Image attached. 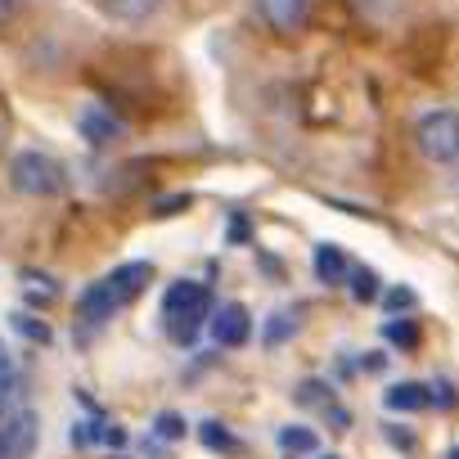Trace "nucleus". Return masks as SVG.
<instances>
[{
	"label": "nucleus",
	"mask_w": 459,
	"mask_h": 459,
	"mask_svg": "<svg viewBox=\"0 0 459 459\" xmlns=\"http://www.w3.org/2000/svg\"><path fill=\"white\" fill-rule=\"evenodd\" d=\"M198 437H203L207 446H235V437H230L221 423H203V428H198Z\"/></svg>",
	"instance_id": "20"
},
{
	"label": "nucleus",
	"mask_w": 459,
	"mask_h": 459,
	"mask_svg": "<svg viewBox=\"0 0 459 459\" xmlns=\"http://www.w3.org/2000/svg\"><path fill=\"white\" fill-rule=\"evenodd\" d=\"M347 280H351V293H356L360 302H369V298L378 293V275H374L369 266H351V275H347Z\"/></svg>",
	"instance_id": "14"
},
{
	"label": "nucleus",
	"mask_w": 459,
	"mask_h": 459,
	"mask_svg": "<svg viewBox=\"0 0 459 459\" xmlns=\"http://www.w3.org/2000/svg\"><path fill=\"white\" fill-rule=\"evenodd\" d=\"M207 329H212V342H221V347H244L253 338V316L239 302H225V307H216Z\"/></svg>",
	"instance_id": "5"
},
{
	"label": "nucleus",
	"mask_w": 459,
	"mask_h": 459,
	"mask_svg": "<svg viewBox=\"0 0 459 459\" xmlns=\"http://www.w3.org/2000/svg\"><path fill=\"white\" fill-rule=\"evenodd\" d=\"M257 14H262V23H266L271 32L293 37V32H302L307 19H311V0H257Z\"/></svg>",
	"instance_id": "6"
},
{
	"label": "nucleus",
	"mask_w": 459,
	"mask_h": 459,
	"mask_svg": "<svg viewBox=\"0 0 459 459\" xmlns=\"http://www.w3.org/2000/svg\"><path fill=\"white\" fill-rule=\"evenodd\" d=\"M82 320H91V325H100V320H108L113 311H117V302H113V293H108V284H91L86 293H82Z\"/></svg>",
	"instance_id": "10"
},
{
	"label": "nucleus",
	"mask_w": 459,
	"mask_h": 459,
	"mask_svg": "<svg viewBox=\"0 0 459 459\" xmlns=\"http://www.w3.org/2000/svg\"><path fill=\"white\" fill-rule=\"evenodd\" d=\"M280 446L293 450V455H302V450H316L320 437H316L311 428H298V423H293V428H280Z\"/></svg>",
	"instance_id": "13"
},
{
	"label": "nucleus",
	"mask_w": 459,
	"mask_h": 459,
	"mask_svg": "<svg viewBox=\"0 0 459 459\" xmlns=\"http://www.w3.org/2000/svg\"><path fill=\"white\" fill-rule=\"evenodd\" d=\"M437 396H432V387H423V383H392L387 392H383V405L387 410H396V414H419V410H428Z\"/></svg>",
	"instance_id": "9"
},
{
	"label": "nucleus",
	"mask_w": 459,
	"mask_h": 459,
	"mask_svg": "<svg viewBox=\"0 0 459 459\" xmlns=\"http://www.w3.org/2000/svg\"><path fill=\"white\" fill-rule=\"evenodd\" d=\"M104 10L117 19V23H144L162 10V0H104Z\"/></svg>",
	"instance_id": "11"
},
{
	"label": "nucleus",
	"mask_w": 459,
	"mask_h": 459,
	"mask_svg": "<svg viewBox=\"0 0 459 459\" xmlns=\"http://www.w3.org/2000/svg\"><path fill=\"white\" fill-rule=\"evenodd\" d=\"M14 329H19L23 338H32V342H41V347H46V342L55 338V329H50L46 320H32V316H14Z\"/></svg>",
	"instance_id": "15"
},
{
	"label": "nucleus",
	"mask_w": 459,
	"mask_h": 459,
	"mask_svg": "<svg viewBox=\"0 0 459 459\" xmlns=\"http://www.w3.org/2000/svg\"><path fill=\"white\" fill-rule=\"evenodd\" d=\"M153 432H158L162 441H180V437H185V419L171 414V410H162V414L153 419Z\"/></svg>",
	"instance_id": "16"
},
{
	"label": "nucleus",
	"mask_w": 459,
	"mask_h": 459,
	"mask_svg": "<svg viewBox=\"0 0 459 459\" xmlns=\"http://www.w3.org/2000/svg\"><path fill=\"white\" fill-rule=\"evenodd\" d=\"M405 307H410V293L405 289H392L387 293V311H405Z\"/></svg>",
	"instance_id": "22"
},
{
	"label": "nucleus",
	"mask_w": 459,
	"mask_h": 459,
	"mask_svg": "<svg viewBox=\"0 0 459 459\" xmlns=\"http://www.w3.org/2000/svg\"><path fill=\"white\" fill-rule=\"evenodd\" d=\"M325 459H338V455H325Z\"/></svg>",
	"instance_id": "27"
},
{
	"label": "nucleus",
	"mask_w": 459,
	"mask_h": 459,
	"mask_svg": "<svg viewBox=\"0 0 459 459\" xmlns=\"http://www.w3.org/2000/svg\"><path fill=\"white\" fill-rule=\"evenodd\" d=\"M0 144H5V122H0Z\"/></svg>",
	"instance_id": "25"
},
{
	"label": "nucleus",
	"mask_w": 459,
	"mask_h": 459,
	"mask_svg": "<svg viewBox=\"0 0 459 459\" xmlns=\"http://www.w3.org/2000/svg\"><path fill=\"white\" fill-rule=\"evenodd\" d=\"M10 185L23 194V198H59L68 189V171L50 158V153H19L10 162Z\"/></svg>",
	"instance_id": "2"
},
{
	"label": "nucleus",
	"mask_w": 459,
	"mask_h": 459,
	"mask_svg": "<svg viewBox=\"0 0 459 459\" xmlns=\"http://www.w3.org/2000/svg\"><path fill=\"white\" fill-rule=\"evenodd\" d=\"M347 257L338 253V248H316V275L325 280V284H342L347 280Z\"/></svg>",
	"instance_id": "12"
},
{
	"label": "nucleus",
	"mask_w": 459,
	"mask_h": 459,
	"mask_svg": "<svg viewBox=\"0 0 459 459\" xmlns=\"http://www.w3.org/2000/svg\"><path fill=\"white\" fill-rule=\"evenodd\" d=\"M14 5H19V0H0V23L14 19Z\"/></svg>",
	"instance_id": "24"
},
{
	"label": "nucleus",
	"mask_w": 459,
	"mask_h": 459,
	"mask_svg": "<svg viewBox=\"0 0 459 459\" xmlns=\"http://www.w3.org/2000/svg\"><path fill=\"white\" fill-rule=\"evenodd\" d=\"M104 284H108L113 302H117V307H126V302H135V298L153 284V266H149V262H126V266H117Z\"/></svg>",
	"instance_id": "7"
},
{
	"label": "nucleus",
	"mask_w": 459,
	"mask_h": 459,
	"mask_svg": "<svg viewBox=\"0 0 459 459\" xmlns=\"http://www.w3.org/2000/svg\"><path fill=\"white\" fill-rule=\"evenodd\" d=\"M450 459H459V446H455V450H450Z\"/></svg>",
	"instance_id": "26"
},
{
	"label": "nucleus",
	"mask_w": 459,
	"mask_h": 459,
	"mask_svg": "<svg viewBox=\"0 0 459 459\" xmlns=\"http://www.w3.org/2000/svg\"><path fill=\"white\" fill-rule=\"evenodd\" d=\"M10 392H14V356L0 342V396H10Z\"/></svg>",
	"instance_id": "18"
},
{
	"label": "nucleus",
	"mask_w": 459,
	"mask_h": 459,
	"mask_svg": "<svg viewBox=\"0 0 459 459\" xmlns=\"http://www.w3.org/2000/svg\"><path fill=\"white\" fill-rule=\"evenodd\" d=\"M383 333H387V338H392L396 347H414V342H419V329H414L410 320H392V325H387Z\"/></svg>",
	"instance_id": "17"
},
{
	"label": "nucleus",
	"mask_w": 459,
	"mask_h": 459,
	"mask_svg": "<svg viewBox=\"0 0 459 459\" xmlns=\"http://www.w3.org/2000/svg\"><path fill=\"white\" fill-rule=\"evenodd\" d=\"M414 140L423 149V158L432 162H455L459 158V113L455 108H432L419 117L414 126Z\"/></svg>",
	"instance_id": "3"
},
{
	"label": "nucleus",
	"mask_w": 459,
	"mask_h": 459,
	"mask_svg": "<svg viewBox=\"0 0 459 459\" xmlns=\"http://www.w3.org/2000/svg\"><path fill=\"white\" fill-rule=\"evenodd\" d=\"M0 459H23V455L10 446V437H5V432H0Z\"/></svg>",
	"instance_id": "23"
},
{
	"label": "nucleus",
	"mask_w": 459,
	"mask_h": 459,
	"mask_svg": "<svg viewBox=\"0 0 459 459\" xmlns=\"http://www.w3.org/2000/svg\"><path fill=\"white\" fill-rule=\"evenodd\" d=\"M207 307H212V293L198 284V280H176L162 298V316H167V329L180 347L194 342L198 325L207 320Z\"/></svg>",
	"instance_id": "1"
},
{
	"label": "nucleus",
	"mask_w": 459,
	"mask_h": 459,
	"mask_svg": "<svg viewBox=\"0 0 459 459\" xmlns=\"http://www.w3.org/2000/svg\"><path fill=\"white\" fill-rule=\"evenodd\" d=\"M396 5H401V0H356V10H360L365 19H387Z\"/></svg>",
	"instance_id": "19"
},
{
	"label": "nucleus",
	"mask_w": 459,
	"mask_h": 459,
	"mask_svg": "<svg viewBox=\"0 0 459 459\" xmlns=\"http://www.w3.org/2000/svg\"><path fill=\"white\" fill-rule=\"evenodd\" d=\"M0 432L10 437V446L28 459L32 450H37V441H41V419H37V410L32 405H23V401H5L0 396Z\"/></svg>",
	"instance_id": "4"
},
{
	"label": "nucleus",
	"mask_w": 459,
	"mask_h": 459,
	"mask_svg": "<svg viewBox=\"0 0 459 459\" xmlns=\"http://www.w3.org/2000/svg\"><path fill=\"white\" fill-rule=\"evenodd\" d=\"M293 329H298V320H293V316H275V320H271V329H266L271 347H275V342H284V333H293Z\"/></svg>",
	"instance_id": "21"
},
{
	"label": "nucleus",
	"mask_w": 459,
	"mask_h": 459,
	"mask_svg": "<svg viewBox=\"0 0 459 459\" xmlns=\"http://www.w3.org/2000/svg\"><path fill=\"white\" fill-rule=\"evenodd\" d=\"M82 135H86L91 144H113V140H122V117L108 113L104 104H91V108L82 113Z\"/></svg>",
	"instance_id": "8"
}]
</instances>
